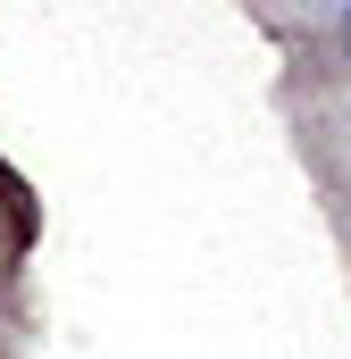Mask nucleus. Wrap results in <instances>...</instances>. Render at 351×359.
Instances as JSON below:
<instances>
[{"mask_svg":"<svg viewBox=\"0 0 351 359\" xmlns=\"http://www.w3.org/2000/svg\"><path fill=\"white\" fill-rule=\"evenodd\" d=\"M335 50L351 59V0H343V17H335Z\"/></svg>","mask_w":351,"mask_h":359,"instance_id":"nucleus-1","label":"nucleus"}]
</instances>
